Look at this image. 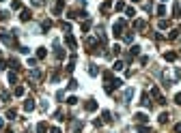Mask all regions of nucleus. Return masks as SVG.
<instances>
[{
    "instance_id": "f257e3e1",
    "label": "nucleus",
    "mask_w": 181,
    "mask_h": 133,
    "mask_svg": "<svg viewBox=\"0 0 181 133\" xmlns=\"http://www.w3.org/2000/svg\"><path fill=\"white\" fill-rule=\"evenodd\" d=\"M123 30H125V19L114 21V26H112V35H114V37H121V35H123Z\"/></svg>"
},
{
    "instance_id": "f03ea898",
    "label": "nucleus",
    "mask_w": 181,
    "mask_h": 133,
    "mask_svg": "<svg viewBox=\"0 0 181 133\" xmlns=\"http://www.w3.org/2000/svg\"><path fill=\"white\" fill-rule=\"evenodd\" d=\"M134 95H136V90H134V88H125V95H123L125 101H123V103H129L131 99H134Z\"/></svg>"
},
{
    "instance_id": "7ed1b4c3",
    "label": "nucleus",
    "mask_w": 181,
    "mask_h": 133,
    "mask_svg": "<svg viewBox=\"0 0 181 133\" xmlns=\"http://www.w3.org/2000/svg\"><path fill=\"white\" fill-rule=\"evenodd\" d=\"M37 105H35V99H26L24 101V112H32Z\"/></svg>"
},
{
    "instance_id": "20e7f679",
    "label": "nucleus",
    "mask_w": 181,
    "mask_h": 133,
    "mask_svg": "<svg viewBox=\"0 0 181 133\" xmlns=\"http://www.w3.org/2000/svg\"><path fill=\"white\" fill-rule=\"evenodd\" d=\"M65 43H67V45H69L71 49H75V47H78V43H75V39L71 37L69 32H67V35H65Z\"/></svg>"
},
{
    "instance_id": "39448f33",
    "label": "nucleus",
    "mask_w": 181,
    "mask_h": 133,
    "mask_svg": "<svg viewBox=\"0 0 181 133\" xmlns=\"http://www.w3.org/2000/svg\"><path fill=\"white\" fill-rule=\"evenodd\" d=\"M54 49H56V52H54V56H56L58 60H63V58H65V52H63V49H60L58 41H54Z\"/></svg>"
},
{
    "instance_id": "423d86ee",
    "label": "nucleus",
    "mask_w": 181,
    "mask_h": 133,
    "mask_svg": "<svg viewBox=\"0 0 181 133\" xmlns=\"http://www.w3.org/2000/svg\"><path fill=\"white\" fill-rule=\"evenodd\" d=\"M30 17H32V13L28 9H22V13H20V19L22 21H30Z\"/></svg>"
},
{
    "instance_id": "0eeeda50",
    "label": "nucleus",
    "mask_w": 181,
    "mask_h": 133,
    "mask_svg": "<svg viewBox=\"0 0 181 133\" xmlns=\"http://www.w3.org/2000/svg\"><path fill=\"white\" fill-rule=\"evenodd\" d=\"M84 109H86V112H95V109H97V103L93 101V99H89V101L84 103Z\"/></svg>"
},
{
    "instance_id": "6e6552de",
    "label": "nucleus",
    "mask_w": 181,
    "mask_h": 133,
    "mask_svg": "<svg viewBox=\"0 0 181 133\" xmlns=\"http://www.w3.org/2000/svg\"><path fill=\"white\" fill-rule=\"evenodd\" d=\"M173 17H181V4L179 2H173Z\"/></svg>"
},
{
    "instance_id": "1a4fd4ad",
    "label": "nucleus",
    "mask_w": 181,
    "mask_h": 133,
    "mask_svg": "<svg viewBox=\"0 0 181 133\" xmlns=\"http://www.w3.org/2000/svg\"><path fill=\"white\" fill-rule=\"evenodd\" d=\"M134 118H136V123H140V125H145V123H149V118H147V114H142V112H138V114H136V116H134Z\"/></svg>"
},
{
    "instance_id": "9d476101",
    "label": "nucleus",
    "mask_w": 181,
    "mask_h": 133,
    "mask_svg": "<svg viewBox=\"0 0 181 133\" xmlns=\"http://www.w3.org/2000/svg\"><path fill=\"white\" fill-rule=\"evenodd\" d=\"M147 28V21L145 19H136L134 21V30H145Z\"/></svg>"
},
{
    "instance_id": "9b49d317",
    "label": "nucleus",
    "mask_w": 181,
    "mask_h": 133,
    "mask_svg": "<svg viewBox=\"0 0 181 133\" xmlns=\"http://www.w3.org/2000/svg\"><path fill=\"white\" fill-rule=\"evenodd\" d=\"M48 131H50L48 123H39V125H37V133H48Z\"/></svg>"
},
{
    "instance_id": "f8f14e48",
    "label": "nucleus",
    "mask_w": 181,
    "mask_h": 133,
    "mask_svg": "<svg viewBox=\"0 0 181 133\" xmlns=\"http://www.w3.org/2000/svg\"><path fill=\"white\" fill-rule=\"evenodd\" d=\"M164 60H168V62H175V60H177V54H175V52H166V54H164Z\"/></svg>"
},
{
    "instance_id": "ddd939ff",
    "label": "nucleus",
    "mask_w": 181,
    "mask_h": 133,
    "mask_svg": "<svg viewBox=\"0 0 181 133\" xmlns=\"http://www.w3.org/2000/svg\"><path fill=\"white\" fill-rule=\"evenodd\" d=\"M110 9H112V2H110V0H106V2L101 4V13H110Z\"/></svg>"
},
{
    "instance_id": "4468645a",
    "label": "nucleus",
    "mask_w": 181,
    "mask_h": 133,
    "mask_svg": "<svg viewBox=\"0 0 181 133\" xmlns=\"http://www.w3.org/2000/svg\"><path fill=\"white\" fill-rule=\"evenodd\" d=\"M63 7H65V0H58V2H56V7H54V15H58L60 11H63Z\"/></svg>"
},
{
    "instance_id": "2eb2a0df",
    "label": "nucleus",
    "mask_w": 181,
    "mask_h": 133,
    "mask_svg": "<svg viewBox=\"0 0 181 133\" xmlns=\"http://www.w3.org/2000/svg\"><path fill=\"white\" fill-rule=\"evenodd\" d=\"M168 118H171V116H168V112H162L157 120H160V125H166V123H168Z\"/></svg>"
},
{
    "instance_id": "dca6fc26",
    "label": "nucleus",
    "mask_w": 181,
    "mask_h": 133,
    "mask_svg": "<svg viewBox=\"0 0 181 133\" xmlns=\"http://www.w3.org/2000/svg\"><path fill=\"white\" fill-rule=\"evenodd\" d=\"M157 26H160V30H168V28H171V21H166V19H160V24H157Z\"/></svg>"
},
{
    "instance_id": "f3484780",
    "label": "nucleus",
    "mask_w": 181,
    "mask_h": 133,
    "mask_svg": "<svg viewBox=\"0 0 181 133\" xmlns=\"http://www.w3.org/2000/svg\"><path fill=\"white\" fill-rule=\"evenodd\" d=\"M24 92H26V90H24V86H15L13 95H15V97H24Z\"/></svg>"
},
{
    "instance_id": "a211bd4d",
    "label": "nucleus",
    "mask_w": 181,
    "mask_h": 133,
    "mask_svg": "<svg viewBox=\"0 0 181 133\" xmlns=\"http://www.w3.org/2000/svg\"><path fill=\"white\" fill-rule=\"evenodd\" d=\"M140 103L145 105V107H151V99H149V95H142V99H140Z\"/></svg>"
},
{
    "instance_id": "6ab92c4d",
    "label": "nucleus",
    "mask_w": 181,
    "mask_h": 133,
    "mask_svg": "<svg viewBox=\"0 0 181 133\" xmlns=\"http://www.w3.org/2000/svg\"><path fill=\"white\" fill-rule=\"evenodd\" d=\"M89 73L95 77V75H99V69H97V64H89Z\"/></svg>"
},
{
    "instance_id": "aec40b11",
    "label": "nucleus",
    "mask_w": 181,
    "mask_h": 133,
    "mask_svg": "<svg viewBox=\"0 0 181 133\" xmlns=\"http://www.w3.org/2000/svg\"><path fill=\"white\" fill-rule=\"evenodd\" d=\"M48 56V49L45 47H39V49H37V58H45Z\"/></svg>"
},
{
    "instance_id": "412c9836",
    "label": "nucleus",
    "mask_w": 181,
    "mask_h": 133,
    "mask_svg": "<svg viewBox=\"0 0 181 133\" xmlns=\"http://www.w3.org/2000/svg\"><path fill=\"white\" fill-rule=\"evenodd\" d=\"M30 77H32V80H41V71L39 69H32L30 71Z\"/></svg>"
},
{
    "instance_id": "4be33fe9",
    "label": "nucleus",
    "mask_w": 181,
    "mask_h": 133,
    "mask_svg": "<svg viewBox=\"0 0 181 133\" xmlns=\"http://www.w3.org/2000/svg\"><path fill=\"white\" fill-rule=\"evenodd\" d=\"M7 118L9 120H15V118H17V112H15V109H7Z\"/></svg>"
},
{
    "instance_id": "5701e85b",
    "label": "nucleus",
    "mask_w": 181,
    "mask_h": 133,
    "mask_svg": "<svg viewBox=\"0 0 181 133\" xmlns=\"http://www.w3.org/2000/svg\"><path fill=\"white\" fill-rule=\"evenodd\" d=\"M136 131H138V133H151V129H149V127H145V125H138V127H136Z\"/></svg>"
},
{
    "instance_id": "b1692460",
    "label": "nucleus",
    "mask_w": 181,
    "mask_h": 133,
    "mask_svg": "<svg viewBox=\"0 0 181 133\" xmlns=\"http://www.w3.org/2000/svg\"><path fill=\"white\" fill-rule=\"evenodd\" d=\"M149 95H151V97H155V99H157V97H162V95H160V88H157V86H153V88H151Z\"/></svg>"
},
{
    "instance_id": "393cba45",
    "label": "nucleus",
    "mask_w": 181,
    "mask_h": 133,
    "mask_svg": "<svg viewBox=\"0 0 181 133\" xmlns=\"http://www.w3.org/2000/svg\"><path fill=\"white\" fill-rule=\"evenodd\" d=\"M123 66H125V64H123V60H117L112 69H114V71H123Z\"/></svg>"
},
{
    "instance_id": "a878e982",
    "label": "nucleus",
    "mask_w": 181,
    "mask_h": 133,
    "mask_svg": "<svg viewBox=\"0 0 181 133\" xmlns=\"http://www.w3.org/2000/svg\"><path fill=\"white\" fill-rule=\"evenodd\" d=\"M41 28H43V30H50V28H52V19H45V21L41 24Z\"/></svg>"
},
{
    "instance_id": "bb28decb",
    "label": "nucleus",
    "mask_w": 181,
    "mask_h": 133,
    "mask_svg": "<svg viewBox=\"0 0 181 133\" xmlns=\"http://www.w3.org/2000/svg\"><path fill=\"white\" fill-rule=\"evenodd\" d=\"M101 116H103V123H112V114L110 112H103Z\"/></svg>"
},
{
    "instance_id": "cd10ccee",
    "label": "nucleus",
    "mask_w": 181,
    "mask_h": 133,
    "mask_svg": "<svg viewBox=\"0 0 181 133\" xmlns=\"http://www.w3.org/2000/svg\"><path fill=\"white\" fill-rule=\"evenodd\" d=\"M60 28H63L65 32H69L71 30V24H69V21H60Z\"/></svg>"
},
{
    "instance_id": "c85d7f7f",
    "label": "nucleus",
    "mask_w": 181,
    "mask_h": 133,
    "mask_svg": "<svg viewBox=\"0 0 181 133\" xmlns=\"http://www.w3.org/2000/svg\"><path fill=\"white\" fill-rule=\"evenodd\" d=\"M125 15H127V17H134V15H136V9L127 7V9H125Z\"/></svg>"
},
{
    "instance_id": "c756f323",
    "label": "nucleus",
    "mask_w": 181,
    "mask_h": 133,
    "mask_svg": "<svg viewBox=\"0 0 181 133\" xmlns=\"http://www.w3.org/2000/svg\"><path fill=\"white\" fill-rule=\"evenodd\" d=\"M67 88H69V90H75V88H78V82H75V80H69Z\"/></svg>"
},
{
    "instance_id": "7c9ffc66",
    "label": "nucleus",
    "mask_w": 181,
    "mask_h": 133,
    "mask_svg": "<svg viewBox=\"0 0 181 133\" xmlns=\"http://www.w3.org/2000/svg\"><path fill=\"white\" fill-rule=\"evenodd\" d=\"M177 37H179V30H171L168 32V39H171V41H175Z\"/></svg>"
},
{
    "instance_id": "2f4dec72",
    "label": "nucleus",
    "mask_w": 181,
    "mask_h": 133,
    "mask_svg": "<svg viewBox=\"0 0 181 133\" xmlns=\"http://www.w3.org/2000/svg\"><path fill=\"white\" fill-rule=\"evenodd\" d=\"M80 131H82V123L75 120V123H73V133H80Z\"/></svg>"
},
{
    "instance_id": "473e14b6",
    "label": "nucleus",
    "mask_w": 181,
    "mask_h": 133,
    "mask_svg": "<svg viewBox=\"0 0 181 133\" xmlns=\"http://www.w3.org/2000/svg\"><path fill=\"white\" fill-rule=\"evenodd\" d=\"M129 54H131V56H138V54H140V47H138V45H134V47L129 49Z\"/></svg>"
},
{
    "instance_id": "72a5a7b5",
    "label": "nucleus",
    "mask_w": 181,
    "mask_h": 133,
    "mask_svg": "<svg viewBox=\"0 0 181 133\" xmlns=\"http://www.w3.org/2000/svg\"><path fill=\"white\" fill-rule=\"evenodd\" d=\"M9 84H17V75L15 73H9Z\"/></svg>"
},
{
    "instance_id": "f704fd0d",
    "label": "nucleus",
    "mask_w": 181,
    "mask_h": 133,
    "mask_svg": "<svg viewBox=\"0 0 181 133\" xmlns=\"http://www.w3.org/2000/svg\"><path fill=\"white\" fill-rule=\"evenodd\" d=\"M89 28H91V19H86L84 24H82V32H89Z\"/></svg>"
},
{
    "instance_id": "c9c22d12",
    "label": "nucleus",
    "mask_w": 181,
    "mask_h": 133,
    "mask_svg": "<svg viewBox=\"0 0 181 133\" xmlns=\"http://www.w3.org/2000/svg\"><path fill=\"white\" fill-rule=\"evenodd\" d=\"M9 64H11V66H13V69H15V71H17V69H20V62H17V60H15V58H11V60H9Z\"/></svg>"
},
{
    "instance_id": "e433bc0d",
    "label": "nucleus",
    "mask_w": 181,
    "mask_h": 133,
    "mask_svg": "<svg viewBox=\"0 0 181 133\" xmlns=\"http://www.w3.org/2000/svg\"><path fill=\"white\" fill-rule=\"evenodd\" d=\"M155 11H157V15H166V7H164V4H160Z\"/></svg>"
},
{
    "instance_id": "4c0bfd02",
    "label": "nucleus",
    "mask_w": 181,
    "mask_h": 133,
    "mask_svg": "<svg viewBox=\"0 0 181 133\" xmlns=\"http://www.w3.org/2000/svg\"><path fill=\"white\" fill-rule=\"evenodd\" d=\"M9 19V13L7 11H0V21H7Z\"/></svg>"
},
{
    "instance_id": "58836bf2",
    "label": "nucleus",
    "mask_w": 181,
    "mask_h": 133,
    "mask_svg": "<svg viewBox=\"0 0 181 133\" xmlns=\"http://www.w3.org/2000/svg\"><path fill=\"white\" fill-rule=\"evenodd\" d=\"M123 39H125V41H127V43H131V41H134V32H127V35H125Z\"/></svg>"
},
{
    "instance_id": "ea45409f",
    "label": "nucleus",
    "mask_w": 181,
    "mask_h": 133,
    "mask_svg": "<svg viewBox=\"0 0 181 133\" xmlns=\"http://www.w3.org/2000/svg\"><path fill=\"white\" fill-rule=\"evenodd\" d=\"M114 9H117V11H125V4H123V2H121V0H119V2H117V4H114Z\"/></svg>"
},
{
    "instance_id": "a19ab883",
    "label": "nucleus",
    "mask_w": 181,
    "mask_h": 133,
    "mask_svg": "<svg viewBox=\"0 0 181 133\" xmlns=\"http://www.w3.org/2000/svg\"><path fill=\"white\" fill-rule=\"evenodd\" d=\"M32 4H35V7H43V4H45V0H30Z\"/></svg>"
},
{
    "instance_id": "79ce46f5",
    "label": "nucleus",
    "mask_w": 181,
    "mask_h": 133,
    "mask_svg": "<svg viewBox=\"0 0 181 133\" xmlns=\"http://www.w3.org/2000/svg\"><path fill=\"white\" fill-rule=\"evenodd\" d=\"M28 66H32V69H37V58H28Z\"/></svg>"
},
{
    "instance_id": "37998d69",
    "label": "nucleus",
    "mask_w": 181,
    "mask_h": 133,
    "mask_svg": "<svg viewBox=\"0 0 181 133\" xmlns=\"http://www.w3.org/2000/svg\"><path fill=\"white\" fill-rule=\"evenodd\" d=\"M11 7H13V9H22V2H20V0H13V2H11Z\"/></svg>"
},
{
    "instance_id": "c03bdc74",
    "label": "nucleus",
    "mask_w": 181,
    "mask_h": 133,
    "mask_svg": "<svg viewBox=\"0 0 181 133\" xmlns=\"http://www.w3.org/2000/svg\"><path fill=\"white\" fill-rule=\"evenodd\" d=\"M103 80H106V82H112V73H110V71H106V73H103Z\"/></svg>"
},
{
    "instance_id": "a18cd8bd",
    "label": "nucleus",
    "mask_w": 181,
    "mask_h": 133,
    "mask_svg": "<svg viewBox=\"0 0 181 133\" xmlns=\"http://www.w3.org/2000/svg\"><path fill=\"white\" fill-rule=\"evenodd\" d=\"M17 49H20V52H22V54H28V52H30V49H28V47H26V45H20Z\"/></svg>"
},
{
    "instance_id": "49530a36",
    "label": "nucleus",
    "mask_w": 181,
    "mask_h": 133,
    "mask_svg": "<svg viewBox=\"0 0 181 133\" xmlns=\"http://www.w3.org/2000/svg\"><path fill=\"white\" fill-rule=\"evenodd\" d=\"M56 99H58V101H63V99H65V92L58 90V92H56Z\"/></svg>"
},
{
    "instance_id": "de8ad7c7",
    "label": "nucleus",
    "mask_w": 181,
    "mask_h": 133,
    "mask_svg": "<svg viewBox=\"0 0 181 133\" xmlns=\"http://www.w3.org/2000/svg\"><path fill=\"white\" fill-rule=\"evenodd\" d=\"M67 103H69V105H75V103H78V99H75V97H69Z\"/></svg>"
},
{
    "instance_id": "09e8293b",
    "label": "nucleus",
    "mask_w": 181,
    "mask_h": 133,
    "mask_svg": "<svg viewBox=\"0 0 181 133\" xmlns=\"http://www.w3.org/2000/svg\"><path fill=\"white\" fill-rule=\"evenodd\" d=\"M0 99H2V101H9V92H0Z\"/></svg>"
},
{
    "instance_id": "8fccbe9b",
    "label": "nucleus",
    "mask_w": 181,
    "mask_h": 133,
    "mask_svg": "<svg viewBox=\"0 0 181 133\" xmlns=\"http://www.w3.org/2000/svg\"><path fill=\"white\" fill-rule=\"evenodd\" d=\"M7 64H9L7 60H0V71H2V69H7Z\"/></svg>"
},
{
    "instance_id": "3c124183",
    "label": "nucleus",
    "mask_w": 181,
    "mask_h": 133,
    "mask_svg": "<svg viewBox=\"0 0 181 133\" xmlns=\"http://www.w3.org/2000/svg\"><path fill=\"white\" fill-rule=\"evenodd\" d=\"M175 103L181 105V92H179V95H175Z\"/></svg>"
},
{
    "instance_id": "603ef678",
    "label": "nucleus",
    "mask_w": 181,
    "mask_h": 133,
    "mask_svg": "<svg viewBox=\"0 0 181 133\" xmlns=\"http://www.w3.org/2000/svg\"><path fill=\"white\" fill-rule=\"evenodd\" d=\"M50 133H60V129H58V127H52V129H50Z\"/></svg>"
},
{
    "instance_id": "864d4df0",
    "label": "nucleus",
    "mask_w": 181,
    "mask_h": 133,
    "mask_svg": "<svg viewBox=\"0 0 181 133\" xmlns=\"http://www.w3.org/2000/svg\"><path fill=\"white\" fill-rule=\"evenodd\" d=\"M175 133H181V125H175Z\"/></svg>"
},
{
    "instance_id": "5fc2aeb1",
    "label": "nucleus",
    "mask_w": 181,
    "mask_h": 133,
    "mask_svg": "<svg viewBox=\"0 0 181 133\" xmlns=\"http://www.w3.org/2000/svg\"><path fill=\"white\" fill-rule=\"evenodd\" d=\"M2 127H4V120H2V118H0V129H2Z\"/></svg>"
},
{
    "instance_id": "6e6d98bb",
    "label": "nucleus",
    "mask_w": 181,
    "mask_h": 133,
    "mask_svg": "<svg viewBox=\"0 0 181 133\" xmlns=\"http://www.w3.org/2000/svg\"><path fill=\"white\" fill-rule=\"evenodd\" d=\"M24 133H30V131H24Z\"/></svg>"
},
{
    "instance_id": "4d7b16f0",
    "label": "nucleus",
    "mask_w": 181,
    "mask_h": 133,
    "mask_svg": "<svg viewBox=\"0 0 181 133\" xmlns=\"http://www.w3.org/2000/svg\"><path fill=\"white\" fill-rule=\"evenodd\" d=\"M134 2H138V0H134Z\"/></svg>"
}]
</instances>
